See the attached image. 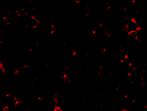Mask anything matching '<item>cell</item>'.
<instances>
[{
    "mask_svg": "<svg viewBox=\"0 0 147 111\" xmlns=\"http://www.w3.org/2000/svg\"><path fill=\"white\" fill-rule=\"evenodd\" d=\"M137 24L135 20L133 18L130 20L124 29L128 33L136 32L139 29Z\"/></svg>",
    "mask_w": 147,
    "mask_h": 111,
    "instance_id": "obj_1",
    "label": "cell"
}]
</instances>
